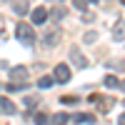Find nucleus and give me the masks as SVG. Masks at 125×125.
<instances>
[{
    "label": "nucleus",
    "mask_w": 125,
    "mask_h": 125,
    "mask_svg": "<svg viewBox=\"0 0 125 125\" xmlns=\"http://www.w3.org/2000/svg\"><path fill=\"white\" fill-rule=\"evenodd\" d=\"M15 38L20 40V43H23V45H35V30H33V25H30V23H18V28H15Z\"/></svg>",
    "instance_id": "nucleus-1"
},
{
    "label": "nucleus",
    "mask_w": 125,
    "mask_h": 125,
    "mask_svg": "<svg viewBox=\"0 0 125 125\" xmlns=\"http://www.w3.org/2000/svg\"><path fill=\"white\" fill-rule=\"evenodd\" d=\"M30 20H33V25H43V23H48V8H43V5L33 8V10H30Z\"/></svg>",
    "instance_id": "nucleus-2"
},
{
    "label": "nucleus",
    "mask_w": 125,
    "mask_h": 125,
    "mask_svg": "<svg viewBox=\"0 0 125 125\" xmlns=\"http://www.w3.org/2000/svg\"><path fill=\"white\" fill-rule=\"evenodd\" d=\"M53 78H55V83H68L70 80V68L65 62H58L55 70H53Z\"/></svg>",
    "instance_id": "nucleus-3"
},
{
    "label": "nucleus",
    "mask_w": 125,
    "mask_h": 125,
    "mask_svg": "<svg viewBox=\"0 0 125 125\" xmlns=\"http://www.w3.org/2000/svg\"><path fill=\"white\" fill-rule=\"evenodd\" d=\"M0 113H3V115H15V113H18V105H15L10 98H3V95H0Z\"/></svg>",
    "instance_id": "nucleus-4"
},
{
    "label": "nucleus",
    "mask_w": 125,
    "mask_h": 125,
    "mask_svg": "<svg viewBox=\"0 0 125 125\" xmlns=\"http://www.w3.org/2000/svg\"><path fill=\"white\" fill-rule=\"evenodd\" d=\"M10 78H13V83H25L28 80V68H23V65L10 68Z\"/></svg>",
    "instance_id": "nucleus-5"
},
{
    "label": "nucleus",
    "mask_w": 125,
    "mask_h": 125,
    "mask_svg": "<svg viewBox=\"0 0 125 125\" xmlns=\"http://www.w3.org/2000/svg\"><path fill=\"white\" fill-rule=\"evenodd\" d=\"M70 120L75 125H93L95 123V115H90V113H78V115H70Z\"/></svg>",
    "instance_id": "nucleus-6"
},
{
    "label": "nucleus",
    "mask_w": 125,
    "mask_h": 125,
    "mask_svg": "<svg viewBox=\"0 0 125 125\" xmlns=\"http://www.w3.org/2000/svg\"><path fill=\"white\" fill-rule=\"evenodd\" d=\"M88 100H90V103H95V108H98L100 113H108V110L113 108V100H110V98H108V100H100V95H90Z\"/></svg>",
    "instance_id": "nucleus-7"
},
{
    "label": "nucleus",
    "mask_w": 125,
    "mask_h": 125,
    "mask_svg": "<svg viewBox=\"0 0 125 125\" xmlns=\"http://www.w3.org/2000/svg\"><path fill=\"white\" fill-rule=\"evenodd\" d=\"M70 115H65V113H55V115H50V125H68Z\"/></svg>",
    "instance_id": "nucleus-8"
},
{
    "label": "nucleus",
    "mask_w": 125,
    "mask_h": 125,
    "mask_svg": "<svg viewBox=\"0 0 125 125\" xmlns=\"http://www.w3.org/2000/svg\"><path fill=\"white\" fill-rule=\"evenodd\" d=\"M58 35H60L58 30H48V33H45V38H43V43H45L48 48H53V45L58 43Z\"/></svg>",
    "instance_id": "nucleus-9"
},
{
    "label": "nucleus",
    "mask_w": 125,
    "mask_h": 125,
    "mask_svg": "<svg viewBox=\"0 0 125 125\" xmlns=\"http://www.w3.org/2000/svg\"><path fill=\"white\" fill-rule=\"evenodd\" d=\"M70 55H73V62H75V65H78V68H88V60H85V58H83V55L78 53V50H75V48H73V50H70Z\"/></svg>",
    "instance_id": "nucleus-10"
},
{
    "label": "nucleus",
    "mask_w": 125,
    "mask_h": 125,
    "mask_svg": "<svg viewBox=\"0 0 125 125\" xmlns=\"http://www.w3.org/2000/svg\"><path fill=\"white\" fill-rule=\"evenodd\" d=\"M13 10H15L18 15H25V13H28V0H15V3H13Z\"/></svg>",
    "instance_id": "nucleus-11"
},
{
    "label": "nucleus",
    "mask_w": 125,
    "mask_h": 125,
    "mask_svg": "<svg viewBox=\"0 0 125 125\" xmlns=\"http://www.w3.org/2000/svg\"><path fill=\"white\" fill-rule=\"evenodd\" d=\"M103 83H105V88H110V90L120 88V80H118L115 75H105V80H103Z\"/></svg>",
    "instance_id": "nucleus-12"
},
{
    "label": "nucleus",
    "mask_w": 125,
    "mask_h": 125,
    "mask_svg": "<svg viewBox=\"0 0 125 125\" xmlns=\"http://www.w3.org/2000/svg\"><path fill=\"white\" fill-rule=\"evenodd\" d=\"M33 123H35V125H48V123H50V115H45V113H35V115H33Z\"/></svg>",
    "instance_id": "nucleus-13"
},
{
    "label": "nucleus",
    "mask_w": 125,
    "mask_h": 125,
    "mask_svg": "<svg viewBox=\"0 0 125 125\" xmlns=\"http://www.w3.org/2000/svg\"><path fill=\"white\" fill-rule=\"evenodd\" d=\"M53 83H55V78H53V75H45V78H40V80H38V88H43V90H45V88L53 85Z\"/></svg>",
    "instance_id": "nucleus-14"
},
{
    "label": "nucleus",
    "mask_w": 125,
    "mask_h": 125,
    "mask_svg": "<svg viewBox=\"0 0 125 125\" xmlns=\"http://www.w3.org/2000/svg\"><path fill=\"white\" fill-rule=\"evenodd\" d=\"M113 35H115V40H123V38H125V23L115 25V30H113Z\"/></svg>",
    "instance_id": "nucleus-15"
},
{
    "label": "nucleus",
    "mask_w": 125,
    "mask_h": 125,
    "mask_svg": "<svg viewBox=\"0 0 125 125\" xmlns=\"http://www.w3.org/2000/svg\"><path fill=\"white\" fill-rule=\"evenodd\" d=\"M25 88H28V83H10V85H8L10 93H18V90H25Z\"/></svg>",
    "instance_id": "nucleus-16"
},
{
    "label": "nucleus",
    "mask_w": 125,
    "mask_h": 125,
    "mask_svg": "<svg viewBox=\"0 0 125 125\" xmlns=\"http://www.w3.org/2000/svg\"><path fill=\"white\" fill-rule=\"evenodd\" d=\"M60 103H65V105H75L78 98H75V95H62V98H60Z\"/></svg>",
    "instance_id": "nucleus-17"
},
{
    "label": "nucleus",
    "mask_w": 125,
    "mask_h": 125,
    "mask_svg": "<svg viewBox=\"0 0 125 125\" xmlns=\"http://www.w3.org/2000/svg\"><path fill=\"white\" fill-rule=\"evenodd\" d=\"M73 5H75L80 13H83V10H88V0H73Z\"/></svg>",
    "instance_id": "nucleus-18"
},
{
    "label": "nucleus",
    "mask_w": 125,
    "mask_h": 125,
    "mask_svg": "<svg viewBox=\"0 0 125 125\" xmlns=\"http://www.w3.org/2000/svg\"><path fill=\"white\" fill-rule=\"evenodd\" d=\"M62 15H65V10H62V8H58V10H53V18H55V20H60Z\"/></svg>",
    "instance_id": "nucleus-19"
},
{
    "label": "nucleus",
    "mask_w": 125,
    "mask_h": 125,
    "mask_svg": "<svg viewBox=\"0 0 125 125\" xmlns=\"http://www.w3.org/2000/svg\"><path fill=\"white\" fill-rule=\"evenodd\" d=\"M95 38H98L95 33H88V35H85V43H95Z\"/></svg>",
    "instance_id": "nucleus-20"
},
{
    "label": "nucleus",
    "mask_w": 125,
    "mask_h": 125,
    "mask_svg": "<svg viewBox=\"0 0 125 125\" xmlns=\"http://www.w3.org/2000/svg\"><path fill=\"white\" fill-rule=\"evenodd\" d=\"M35 103H38L35 98H25V105H28V108H35Z\"/></svg>",
    "instance_id": "nucleus-21"
},
{
    "label": "nucleus",
    "mask_w": 125,
    "mask_h": 125,
    "mask_svg": "<svg viewBox=\"0 0 125 125\" xmlns=\"http://www.w3.org/2000/svg\"><path fill=\"white\" fill-rule=\"evenodd\" d=\"M118 125H125V113H123V115L118 118Z\"/></svg>",
    "instance_id": "nucleus-22"
},
{
    "label": "nucleus",
    "mask_w": 125,
    "mask_h": 125,
    "mask_svg": "<svg viewBox=\"0 0 125 125\" xmlns=\"http://www.w3.org/2000/svg\"><path fill=\"white\" fill-rule=\"evenodd\" d=\"M120 90H125V83H123V80H120Z\"/></svg>",
    "instance_id": "nucleus-23"
},
{
    "label": "nucleus",
    "mask_w": 125,
    "mask_h": 125,
    "mask_svg": "<svg viewBox=\"0 0 125 125\" xmlns=\"http://www.w3.org/2000/svg\"><path fill=\"white\" fill-rule=\"evenodd\" d=\"M88 3H98V0H88Z\"/></svg>",
    "instance_id": "nucleus-24"
},
{
    "label": "nucleus",
    "mask_w": 125,
    "mask_h": 125,
    "mask_svg": "<svg viewBox=\"0 0 125 125\" xmlns=\"http://www.w3.org/2000/svg\"><path fill=\"white\" fill-rule=\"evenodd\" d=\"M53 3H62V0H53Z\"/></svg>",
    "instance_id": "nucleus-25"
},
{
    "label": "nucleus",
    "mask_w": 125,
    "mask_h": 125,
    "mask_svg": "<svg viewBox=\"0 0 125 125\" xmlns=\"http://www.w3.org/2000/svg\"><path fill=\"white\" fill-rule=\"evenodd\" d=\"M120 3H123V5H125V0H120Z\"/></svg>",
    "instance_id": "nucleus-26"
},
{
    "label": "nucleus",
    "mask_w": 125,
    "mask_h": 125,
    "mask_svg": "<svg viewBox=\"0 0 125 125\" xmlns=\"http://www.w3.org/2000/svg\"><path fill=\"white\" fill-rule=\"evenodd\" d=\"M123 105H125V100H123Z\"/></svg>",
    "instance_id": "nucleus-27"
}]
</instances>
